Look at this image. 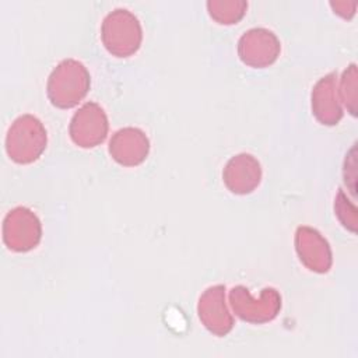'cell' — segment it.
I'll use <instances>...</instances> for the list:
<instances>
[{
  "mask_svg": "<svg viewBox=\"0 0 358 358\" xmlns=\"http://www.w3.org/2000/svg\"><path fill=\"white\" fill-rule=\"evenodd\" d=\"M45 144V129L42 123L31 115H22L17 117L7 131V155L18 164H28L35 161L43 151Z\"/></svg>",
  "mask_w": 358,
  "mask_h": 358,
  "instance_id": "cell-1",
  "label": "cell"
},
{
  "mask_svg": "<svg viewBox=\"0 0 358 358\" xmlns=\"http://www.w3.org/2000/svg\"><path fill=\"white\" fill-rule=\"evenodd\" d=\"M88 74L81 63L66 60L57 66L48 83L52 102L60 108L76 105L87 92Z\"/></svg>",
  "mask_w": 358,
  "mask_h": 358,
  "instance_id": "cell-2",
  "label": "cell"
},
{
  "mask_svg": "<svg viewBox=\"0 0 358 358\" xmlns=\"http://www.w3.org/2000/svg\"><path fill=\"white\" fill-rule=\"evenodd\" d=\"M102 38L105 46L112 53L117 56H127L140 45V24L127 10H115L103 21Z\"/></svg>",
  "mask_w": 358,
  "mask_h": 358,
  "instance_id": "cell-3",
  "label": "cell"
},
{
  "mask_svg": "<svg viewBox=\"0 0 358 358\" xmlns=\"http://www.w3.org/2000/svg\"><path fill=\"white\" fill-rule=\"evenodd\" d=\"M39 239L41 224L31 210L17 207L7 213L3 221V241L10 250L27 252L35 248Z\"/></svg>",
  "mask_w": 358,
  "mask_h": 358,
  "instance_id": "cell-4",
  "label": "cell"
},
{
  "mask_svg": "<svg viewBox=\"0 0 358 358\" xmlns=\"http://www.w3.org/2000/svg\"><path fill=\"white\" fill-rule=\"evenodd\" d=\"M106 129L103 110L95 103H87L74 115L70 133L71 138L81 147H92L105 138Z\"/></svg>",
  "mask_w": 358,
  "mask_h": 358,
  "instance_id": "cell-5",
  "label": "cell"
},
{
  "mask_svg": "<svg viewBox=\"0 0 358 358\" xmlns=\"http://www.w3.org/2000/svg\"><path fill=\"white\" fill-rule=\"evenodd\" d=\"M280 50L277 38L267 29L257 28L246 32L239 41V55L243 62L252 66L271 63Z\"/></svg>",
  "mask_w": 358,
  "mask_h": 358,
  "instance_id": "cell-6",
  "label": "cell"
},
{
  "mask_svg": "<svg viewBox=\"0 0 358 358\" xmlns=\"http://www.w3.org/2000/svg\"><path fill=\"white\" fill-rule=\"evenodd\" d=\"M231 302L238 315L250 322H264L271 319L280 306V299L274 289H264L262 301H253L243 287L232 289Z\"/></svg>",
  "mask_w": 358,
  "mask_h": 358,
  "instance_id": "cell-7",
  "label": "cell"
},
{
  "mask_svg": "<svg viewBox=\"0 0 358 358\" xmlns=\"http://www.w3.org/2000/svg\"><path fill=\"white\" fill-rule=\"evenodd\" d=\"M148 151L145 136L137 129H124L116 133L110 141V154L124 165H136L144 159Z\"/></svg>",
  "mask_w": 358,
  "mask_h": 358,
  "instance_id": "cell-8",
  "label": "cell"
},
{
  "mask_svg": "<svg viewBox=\"0 0 358 358\" xmlns=\"http://www.w3.org/2000/svg\"><path fill=\"white\" fill-rule=\"evenodd\" d=\"M200 317L206 326L217 333L225 334L232 327V319L224 303V288L214 287L207 289V292L200 299Z\"/></svg>",
  "mask_w": 358,
  "mask_h": 358,
  "instance_id": "cell-9",
  "label": "cell"
},
{
  "mask_svg": "<svg viewBox=\"0 0 358 358\" xmlns=\"http://www.w3.org/2000/svg\"><path fill=\"white\" fill-rule=\"evenodd\" d=\"M224 178L232 192L248 193L259 183L260 168L250 155L242 154L228 162Z\"/></svg>",
  "mask_w": 358,
  "mask_h": 358,
  "instance_id": "cell-10",
  "label": "cell"
}]
</instances>
